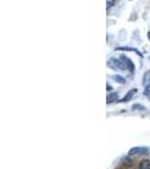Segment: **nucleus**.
<instances>
[{
    "mask_svg": "<svg viewBox=\"0 0 150 169\" xmlns=\"http://www.w3.org/2000/svg\"><path fill=\"white\" fill-rule=\"evenodd\" d=\"M121 60L125 63V65H127V70H130L131 72L134 70V65H133V63H132V61H131L130 59L127 58V57H125V55H121Z\"/></svg>",
    "mask_w": 150,
    "mask_h": 169,
    "instance_id": "nucleus-4",
    "label": "nucleus"
},
{
    "mask_svg": "<svg viewBox=\"0 0 150 169\" xmlns=\"http://www.w3.org/2000/svg\"><path fill=\"white\" fill-rule=\"evenodd\" d=\"M148 39H149V41H150V32L148 33Z\"/></svg>",
    "mask_w": 150,
    "mask_h": 169,
    "instance_id": "nucleus-13",
    "label": "nucleus"
},
{
    "mask_svg": "<svg viewBox=\"0 0 150 169\" xmlns=\"http://www.w3.org/2000/svg\"><path fill=\"white\" fill-rule=\"evenodd\" d=\"M143 95L150 98V84H147L146 88H145V91H143Z\"/></svg>",
    "mask_w": 150,
    "mask_h": 169,
    "instance_id": "nucleus-9",
    "label": "nucleus"
},
{
    "mask_svg": "<svg viewBox=\"0 0 150 169\" xmlns=\"http://www.w3.org/2000/svg\"><path fill=\"white\" fill-rule=\"evenodd\" d=\"M112 79H113L114 81H116V82L121 84H125V79H124L123 77H121L120 74H114V76H112Z\"/></svg>",
    "mask_w": 150,
    "mask_h": 169,
    "instance_id": "nucleus-7",
    "label": "nucleus"
},
{
    "mask_svg": "<svg viewBox=\"0 0 150 169\" xmlns=\"http://www.w3.org/2000/svg\"><path fill=\"white\" fill-rule=\"evenodd\" d=\"M110 65L114 69H119V70H127V65L124 63L121 59H114L112 58L110 59Z\"/></svg>",
    "mask_w": 150,
    "mask_h": 169,
    "instance_id": "nucleus-1",
    "label": "nucleus"
},
{
    "mask_svg": "<svg viewBox=\"0 0 150 169\" xmlns=\"http://www.w3.org/2000/svg\"><path fill=\"white\" fill-rule=\"evenodd\" d=\"M150 84V70H148V71L145 73V76H143V84Z\"/></svg>",
    "mask_w": 150,
    "mask_h": 169,
    "instance_id": "nucleus-8",
    "label": "nucleus"
},
{
    "mask_svg": "<svg viewBox=\"0 0 150 169\" xmlns=\"http://www.w3.org/2000/svg\"><path fill=\"white\" fill-rule=\"evenodd\" d=\"M150 150L148 148H143V147H135L129 151V156H134V154H149Z\"/></svg>",
    "mask_w": 150,
    "mask_h": 169,
    "instance_id": "nucleus-2",
    "label": "nucleus"
},
{
    "mask_svg": "<svg viewBox=\"0 0 150 169\" xmlns=\"http://www.w3.org/2000/svg\"><path fill=\"white\" fill-rule=\"evenodd\" d=\"M132 108L133 109H138V111H143L145 109V106H142V105H139V104H134L133 106H132Z\"/></svg>",
    "mask_w": 150,
    "mask_h": 169,
    "instance_id": "nucleus-10",
    "label": "nucleus"
},
{
    "mask_svg": "<svg viewBox=\"0 0 150 169\" xmlns=\"http://www.w3.org/2000/svg\"><path fill=\"white\" fill-rule=\"evenodd\" d=\"M107 91H112V87L110 84H107Z\"/></svg>",
    "mask_w": 150,
    "mask_h": 169,
    "instance_id": "nucleus-12",
    "label": "nucleus"
},
{
    "mask_svg": "<svg viewBox=\"0 0 150 169\" xmlns=\"http://www.w3.org/2000/svg\"><path fill=\"white\" fill-rule=\"evenodd\" d=\"M139 169H150V160L149 159L141 160L140 164H139Z\"/></svg>",
    "mask_w": 150,
    "mask_h": 169,
    "instance_id": "nucleus-6",
    "label": "nucleus"
},
{
    "mask_svg": "<svg viewBox=\"0 0 150 169\" xmlns=\"http://www.w3.org/2000/svg\"><path fill=\"white\" fill-rule=\"evenodd\" d=\"M137 92H138V89H137V88H132L131 90H129L127 95H125V96H124L121 100H119V102H120V103H127V102H129V100H131L132 98H133V96H134Z\"/></svg>",
    "mask_w": 150,
    "mask_h": 169,
    "instance_id": "nucleus-3",
    "label": "nucleus"
},
{
    "mask_svg": "<svg viewBox=\"0 0 150 169\" xmlns=\"http://www.w3.org/2000/svg\"><path fill=\"white\" fill-rule=\"evenodd\" d=\"M117 99H119V94H116V92H110L107 95V98H106V103L111 104V103H113V102H115Z\"/></svg>",
    "mask_w": 150,
    "mask_h": 169,
    "instance_id": "nucleus-5",
    "label": "nucleus"
},
{
    "mask_svg": "<svg viewBox=\"0 0 150 169\" xmlns=\"http://www.w3.org/2000/svg\"><path fill=\"white\" fill-rule=\"evenodd\" d=\"M115 5V0H106V6L107 8H111Z\"/></svg>",
    "mask_w": 150,
    "mask_h": 169,
    "instance_id": "nucleus-11",
    "label": "nucleus"
}]
</instances>
